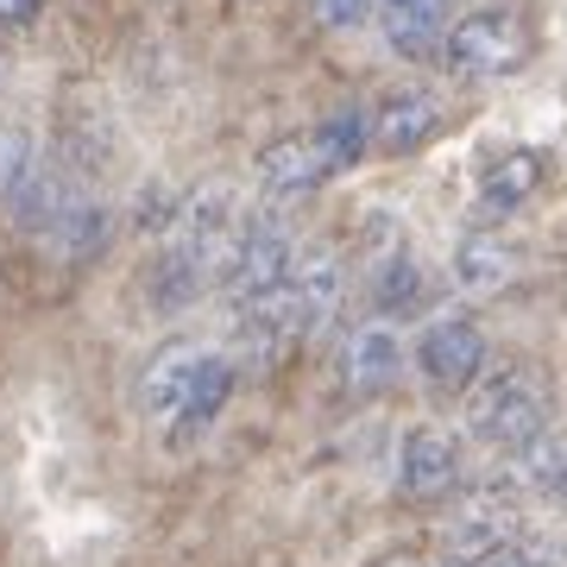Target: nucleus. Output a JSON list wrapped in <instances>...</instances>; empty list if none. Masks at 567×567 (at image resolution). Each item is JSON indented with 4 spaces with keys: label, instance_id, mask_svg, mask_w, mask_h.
<instances>
[{
    "label": "nucleus",
    "instance_id": "nucleus-1",
    "mask_svg": "<svg viewBox=\"0 0 567 567\" xmlns=\"http://www.w3.org/2000/svg\"><path fill=\"white\" fill-rule=\"evenodd\" d=\"M365 145H372V126H365L360 107H341V114H328L322 126H309V133H290V140L265 145L259 158V203L265 208H290L316 196L322 183H334L341 171L365 158Z\"/></svg>",
    "mask_w": 567,
    "mask_h": 567
},
{
    "label": "nucleus",
    "instance_id": "nucleus-2",
    "mask_svg": "<svg viewBox=\"0 0 567 567\" xmlns=\"http://www.w3.org/2000/svg\"><path fill=\"white\" fill-rule=\"evenodd\" d=\"M341 297H347L341 252H334L328 240H309V246H297V259H290V271H284L278 297L259 303V309H246V316H234V322H265L284 347H303L334 322Z\"/></svg>",
    "mask_w": 567,
    "mask_h": 567
},
{
    "label": "nucleus",
    "instance_id": "nucleus-3",
    "mask_svg": "<svg viewBox=\"0 0 567 567\" xmlns=\"http://www.w3.org/2000/svg\"><path fill=\"white\" fill-rule=\"evenodd\" d=\"M246 196L234 189V183H203V189H189L177 203V221H171V234H164L158 246H171L183 265H196L208 284L227 278V265H234V246H240L246 234Z\"/></svg>",
    "mask_w": 567,
    "mask_h": 567
},
{
    "label": "nucleus",
    "instance_id": "nucleus-4",
    "mask_svg": "<svg viewBox=\"0 0 567 567\" xmlns=\"http://www.w3.org/2000/svg\"><path fill=\"white\" fill-rule=\"evenodd\" d=\"M466 429L473 442L498 447V454H517L536 435H548V391L529 365H498L480 385L466 391Z\"/></svg>",
    "mask_w": 567,
    "mask_h": 567
},
{
    "label": "nucleus",
    "instance_id": "nucleus-5",
    "mask_svg": "<svg viewBox=\"0 0 567 567\" xmlns=\"http://www.w3.org/2000/svg\"><path fill=\"white\" fill-rule=\"evenodd\" d=\"M297 227H290V215L284 208H265L252 203V215H246V234L240 246H234V265H227L221 278V297L234 316H246V309H259L278 297L284 271H290V259H297Z\"/></svg>",
    "mask_w": 567,
    "mask_h": 567
},
{
    "label": "nucleus",
    "instance_id": "nucleus-6",
    "mask_svg": "<svg viewBox=\"0 0 567 567\" xmlns=\"http://www.w3.org/2000/svg\"><path fill=\"white\" fill-rule=\"evenodd\" d=\"M442 63H447V76H461V82H498V76H511V70H524L529 63L524 13H511V7H480V13L454 20L447 39H442Z\"/></svg>",
    "mask_w": 567,
    "mask_h": 567
},
{
    "label": "nucleus",
    "instance_id": "nucleus-7",
    "mask_svg": "<svg viewBox=\"0 0 567 567\" xmlns=\"http://www.w3.org/2000/svg\"><path fill=\"white\" fill-rule=\"evenodd\" d=\"M442 543H447V561H461V567H486L492 555L524 543V505H517V492L505 480L466 492L461 505H454V517H447Z\"/></svg>",
    "mask_w": 567,
    "mask_h": 567
},
{
    "label": "nucleus",
    "instance_id": "nucleus-8",
    "mask_svg": "<svg viewBox=\"0 0 567 567\" xmlns=\"http://www.w3.org/2000/svg\"><path fill=\"white\" fill-rule=\"evenodd\" d=\"M416 365H423L429 391L461 398L486 372V328L473 322V316H429L423 334H416Z\"/></svg>",
    "mask_w": 567,
    "mask_h": 567
},
{
    "label": "nucleus",
    "instance_id": "nucleus-9",
    "mask_svg": "<svg viewBox=\"0 0 567 567\" xmlns=\"http://www.w3.org/2000/svg\"><path fill=\"white\" fill-rule=\"evenodd\" d=\"M365 126H372V152L410 158V152H423V145L442 133V95L423 89V82H398V89H385V95L372 102Z\"/></svg>",
    "mask_w": 567,
    "mask_h": 567
},
{
    "label": "nucleus",
    "instance_id": "nucleus-10",
    "mask_svg": "<svg viewBox=\"0 0 567 567\" xmlns=\"http://www.w3.org/2000/svg\"><path fill=\"white\" fill-rule=\"evenodd\" d=\"M461 486V442L442 423H416L398 442V492L410 505H435Z\"/></svg>",
    "mask_w": 567,
    "mask_h": 567
},
{
    "label": "nucleus",
    "instance_id": "nucleus-11",
    "mask_svg": "<svg viewBox=\"0 0 567 567\" xmlns=\"http://www.w3.org/2000/svg\"><path fill=\"white\" fill-rule=\"evenodd\" d=\"M82 203H89V189H82V183L70 177L58 158H51V164H39V171L25 177V189L7 203V215H13V227H20V234H32V240H44V246H58L63 227L76 221Z\"/></svg>",
    "mask_w": 567,
    "mask_h": 567
},
{
    "label": "nucleus",
    "instance_id": "nucleus-12",
    "mask_svg": "<svg viewBox=\"0 0 567 567\" xmlns=\"http://www.w3.org/2000/svg\"><path fill=\"white\" fill-rule=\"evenodd\" d=\"M208 353H215V347H203V341H164L158 353H152V365L140 372V410L152 416V423L171 429L183 416V404H189L196 385H203Z\"/></svg>",
    "mask_w": 567,
    "mask_h": 567
},
{
    "label": "nucleus",
    "instance_id": "nucleus-13",
    "mask_svg": "<svg viewBox=\"0 0 567 567\" xmlns=\"http://www.w3.org/2000/svg\"><path fill=\"white\" fill-rule=\"evenodd\" d=\"M107 140H114V126H107L102 102H95L89 89H70V102H63V114H58V164L82 183V189L102 177L107 158H114Z\"/></svg>",
    "mask_w": 567,
    "mask_h": 567
},
{
    "label": "nucleus",
    "instance_id": "nucleus-14",
    "mask_svg": "<svg viewBox=\"0 0 567 567\" xmlns=\"http://www.w3.org/2000/svg\"><path fill=\"white\" fill-rule=\"evenodd\" d=\"M404 372V334L391 322H360L353 334L341 341V391L347 398H379Z\"/></svg>",
    "mask_w": 567,
    "mask_h": 567
},
{
    "label": "nucleus",
    "instance_id": "nucleus-15",
    "mask_svg": "<svg viewBox=\"0 0 567 567\" xmlns=\"http://www.w3.org/2000/svg\"><path fill=\"white\" fill-rule=\"evenodd\" d=\"M536 189H543V152L505 145V152L480 171V215H486V221H505V215H517Z\"/></svg>",
    "mask_w": 567,
    "mask_h": 567
},
{
    "label": "nucleus",
    "instance_id": "nucleus-16",
    "mask_svg": "<svg viewBox=\"0 0 567 567\" xmlns=\"http://www.w3.org/2000/svg\"><path fill=\"white\" fill-rule=\"evenodd\" d=\"M372 20L385 32V44L404 63H423L442 51L447 25H442V0H372Z\"/></svg>",
    "mask_w": 567,
    "mask_h": 567
},
{
    "label": "nucleus",
    "instance_id": "nucleus-17",
    "mask_svg": "<svg viewBox=\"0 0 567 567\" xmlns=\"http://www.w3.org/2000/svg\"><path fill=\"white\" fill-rule=\"evenodd\" d=\"M234 385H240V365H234V353H208V365H203V385H196V398L183 404V416L164 435H171V447H196L215 429V416L227 410V398H234Z\"/></svg>",
    "mask_w": 567,
    "mask_h": 567
},
{
    "label": "nucleus",
    "instance_id": "nucleus-18",
    "mask_svg": "<svg viewBox=\"0 0 567 567\" xmlns=\"http://www.w3.org/2000/svg\"><path fill=\"white\" fill-rule=\"evenodd\" d=\"M517 278V246L505 234H486V227H473L461 246H454V284L473 290V297H492V290H505Z\"/></svg>",
    "mask_w": 567,
    "mask_h": 567
},
{
    "label": "nucleus",
    "instance_id": "nucleus-19",
    "mask_svg": "<svg viewBox=\"0 0 567 567\" xmlns=\"http://www.w3.org/2000/svg\"><path fill=\"white\" fill-rule=\"evenodd\" d=\"M423 297H429V278H423V265H416V252H410V246H398L391 259L372 265V303H379V322L423 309Z\"/></svg>",
    "mask_w": 567,
    "mask_h": 567
},
{
    "label": "nucleus",
    "instance_id": "nucleus-20",
    "mask_svg": "<svg viewBox=\"0 0 567 567\" xmlns=\"http://www.w3.org/2000/svg\"><path fill=\"white\" fill-rule=\"evenodd\" d=\"M203 290H208V278L196 271V265H183L171 246L152 252V271H145V303L158 309V316H177V309L203 303Z\"/></svg>",
    "mask_w": 567,
    "mask_h": 567
},
{
    "label": "nucleus",
    "instance_id": "nucleus-21",
    "mask_svg": "<svg viewBox=\"0 0 567 567\" xmlns=\"http://www.w3.org/2000/svg\"><path fill=\"white\" fill-rule=\"evenodd\" d=\"M39 164H44L39 158V133H32L25 121H0V203H13Z\"/></svg>",
    "mask_w": 567,
    "mask_h": 567
},
{
    "label": "nucleus",
    "instance_id": "nucleus-22",
    "mask_svg": "<svg viewBox=\"0 0 567 567\" xmlns=\"http://www.w3.org/2000/svg\"><path fill=\"white\" fill-rule=\"evenodd\" d=\"M107 227H114V221H107V203H102V196H89V203L76 208V221L63 227V240L51 246V252H63V259H95V252L107 246Z\"/></svg>",
    "mask_w": 567,
    "mask_h": 567
},
{
    "label": "nucleus",
    "instance_id": "nucleus-23",
    "mask_svg": "<svg viewBox=\"0 0 567 567\" xmlns=\"http://www.w3.org/2000/svg\"><path fill=\"white\" fill-rule=\"evenodd\" d=\"M486 567H567V543H548V536H524V543H511L505 555H492Z\"/></svg>",
    "mask_w": 567,
    "mask_h": 567
},
{
    "label": "nucleus",
    "instance_id": "nucleus-24",
    "mask_svg": "<svg viewBox=\"0 0 567 567\" xmlns=\"http://www.w3.org/2000/svg\"><path fill=\"white\" fill-rule=\"evenodd\" d=\"M309 13H316L328 32H353V25L372 13V0H309Z\"/></svg>",
    "mask_w": 567,
    "mask_h": 567
},
{
    "label": "nucleus",
    "instance_id": "nucleus-25",
    "mask_svg": "<svg viewBox=\"0 0 567 567\" xmlns=\"http://www.w3.org/2000/svg\"><path fill=\"white\" fill-rule=\"evenodd\" d=\"M44 13V0H0V32L7 25H32Z\"/></svg>",
    "mask_w": 567,
    "mask_h": 567
},
{
    "label": "nucleus",
    "instance_id": "nucleus-26",
    "mask_svg": "<svg viewBox=\"0 0 567 567\" xmlns=\"http://www.w3.org/2000/svg\"><path fill=\"white\" fill-rule=\"evenodd\" d=\"M379 567H435V561H423V555H385Z\"/></svg>",
    "mask_w": 567,
    "mask_h": 567
},
{
    "label": "nucleus",
    "instance_id": "nucleus-27",
    "mask_svg": "<svg viewBox=\"0 0 567 567\" xmlns=\"http://www.w3.org/2000/svg\"><path fill=\"white\" fill-rule=\"evenodd\" d=\"M0 70H7V44H0Z\"/></svg>",
    "mask_w": 567,
    "mask_h": 567
}]
</instances>
